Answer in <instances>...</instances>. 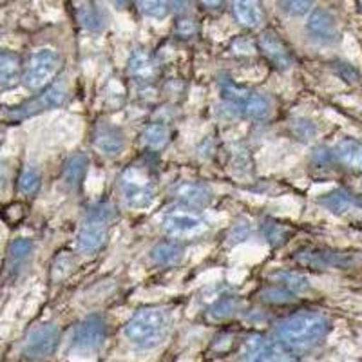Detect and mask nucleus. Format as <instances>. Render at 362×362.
I'll return each mask as SVG.
<instances>
[{"label":"nucleus","instance_id":"f3484780","mask_svg":"<svg viewBox=\"0 0 362 362\" xmlns=\"http://www.w3.org/2000/svg\"><path fill=\"white\" fill-rule=\"evenodd\" d=\"M33 254V243L29 239H15L8 248V259H6V272L8 276H18Z\"/></svg>","mask_w":362,"mask_h":362},{"label":"nucleus","instance_id":"f03ea898","mask_svg":"<svg viewBox=\"0 0 362 362\" xmlns=\"http://www.w3.org/2000/svg\"><path fill=\"white\" fill-rule=\"evenodd\" d=\"M173 328V315L160 306L141 308L129 319L124 334L129 341L141 350H153L169 337Z\"/></svg>","mask_w":362,"mask_h":362},{"label":"nucleus","instance_id":"f704fd0d","mask_svg":"<svg viewBox=\"0 0 362 362\" xmlns=\"http://www.w3.org/2000/svg\"><path fill=\"white\" fill-rule=\"evenodd\" d=\"M228 235H230L232 245L241 243V241H245V239L250 235V223L245 221V219H241V221H238L235 225H232Z\"/></svg>","mask_w":362,"mask_h":362},{"label":"nucleus","instance_id":"aec40b11","mask_svg":"<svg viewBox=\"0 0 362 362\" xmlns=\"http://www.w3.org/2000/svg\"><path fill=\"white\" fill-rule=\"evenodd\" d=\"M87 169H89V158H87V154L76 153L67 158L62 169L64 183L67 185V189H78L82 185V181L86 180Z\"/></svg>","mask_w":362,"mask_h":362},{"label":"nucleus","instance_id":"7ed1b4c3","mask_svg":"<svg viewBox=\"0 0 362 362\" xmlns=\"http://www.w3.org/2000/svg\"><path fill=\"white\" fill-rule=\"evenodd\" d=\"M67 100V89L64 82H54L38 90V95L33 98L25 100V102L18 103V105H11V107L0 109V119L6 122H22V119L33 118V116L47 112L51 109L62 107L64 102Z\"/></svg>","mask_w":362,"mask_h":362},{"label":"nucleus","instance_id":"b1692460","mask_svg":"<svg viewBox=\"0 0 362 362\" xmlns=\"http://www.w3.org/2000/svg\"><path fill=\"white\" fill-rule=\"evenodd\" d=\"M321 203L325 209H328L334 214H344L351 206L357 205V198L346 192V190H334V192L322 196Z\"/></svg>","mask_w":362,"mask_h":362},{"label":"nucleus","instance_id":"c85d7f7f","mask_svg":"<svg viewBox=\"0 0 362 362\" xmlns=\"http://www.w3.org/2000/svg\"><path fill=\"white\" fill-rule=\"evenodd\" d=\"M264 344H267V339L263 335H250V337H247L241 342V348H239V361L255 362L261 355V351H263Z\"/></svg>","mask_w":362,"mask_h":362},{"label":"nucleus","instance_id":"4be33fe9","mask_svg":"<svg viewBox=\"0 0 362 362\" xmlns=\"http://www.w3.org/2000/svg\"><path fill=\"white\" fill-rule=\"evenodd\" d=\"M261 234H263L264 241L272 247H281L292 238L293 230L290 226H286L284 223L277 221V219L267 218L261 223Z\"/></svg>","mask_w":362,"mask_h":362},{"label":"nucleus","instance_id":"dca6fc26","mask_svg":"<svg viewBox=\"0 0 362 362\" xmlns=\"http://www.w3.org/2000/svg\"><path fill=\"white\" fill-rule=\"evenodd\" d=\"M129 73L138 83H151L158 76V64L145 49H134L129 58Z\"/></svg>","mask_w":362,"mask_h":362},{"label":"nucleus","instance_id":"20e7f679","mask_svg":"<svg viewBox=\"0 0 362 362\" xmlns=\"http://www.w3.org/2000/svg\"><path fill=\"white\" fill-rule=\"evenodd\" d=\"M115 218V209L111 205H96L87 212L78 230L76 245L83 254H95L105 247L109 239V225Z\"/></svg>","mask_w":362,"mask_h":362},{"label":"nucleus","instance_id":"6ab92c4d","mask_svg":"<svg viewBox=\"0 0 362 362\" xmlns=\"http://www.w3.org/2000/svg\"><path fill=\"white\" fill-rule=\"evenodd\" d=\"M334 153L335 161L351 170H362V141L344 138L335 145Z\"/></svg>","mask_w":362,"mask_h":362},{"label":"nucleus","instance_id":"2eb2a0df","mask_svg":"<svg viewBox=\"0 0 362 362\" xmlns=\"http://www.w3.org/2000/svg\"><path fill=\"white\" fill-rule=\"evenodd\" d=\"M232 13L235 22L247 29L259 28L264 22V8L261 0H232Z\"/></svg>","mask_w":362,"mask_h":362},{"label":"nucleus","instance_id":"cd10ccee","mask_svg":"<svg viewBox=\"0 0 362 362\" xmlns=\"http://www.w3.org/2000/svg\"><path fill=\"white\" fill-rule=\"evenodd\" d=\"M136 4L145 17L163 21L173 8V0H136Z\"/></svg>","mask_w":362,"mask_h":362},{"label":"nucleus","instance_id":"4c0bfd02","mask_svg":"<svg viewBox=\"0 0 362 362\" xmlns=\"http://www.w3.org/2000/svg\"><path fill=\"white\" fill-rule=\"evenodd\" d=\"M232 49H234L238 54H254L255 45L252 44L248 38H238V40L232 44Z\"/></svg>","mask_w":362,"mask_h":362},{"label":"nucleus","instance_id":"c9c22d12","mask_svg":"<svg viewBox=\"0 0 362 362\" xmlns=\"http://www.w3.org/2000/svg\"><path fill=\"white\" fill-rule=\"evenodd\" d=\"M176 31L180 37L183 38H190L196 35V31H198V25H196V21L190 17H181L180 21H177V25H176Z\"/></svg>","mask_w":362,"mask_h":362},{"label":"nucleus","instance_id":"9d476101","mask_svg":"<svg viewBox=\"0 0 362 362\" xmlns=\"http://www.w3.org/2000/svg\"><path fill=\"white\" fill-rule=\"evenodd\" d=\"M58 342H60V328L53 322L40 325L25 339L24 355L33 361L49 357L58 348Z\"/></svg>","mask_w":362,"mask_h":362},{"label":"nucleus","instance_id":"9b49d317","mask_svg":"<svg viewBox=\"0 0 362 362\" xmlns=\"http://www.w3.org/2000/svg\"><path fill=\"white\" fill-rule=\"evenodd\" d=\"M306 33L315 44L321 45H334L341 38V29H339L337 21L328 9L317 8L308 15L306 21Z\"/></svg>","mask_w":362,"mask_h":362},{"label":"nucleus","instance_id":"0eeeda50","mask_svg":"<svg viewBox=\"0 0 362 362\" xmlns=\"http://www.w3.org/2000/svg\"><path fill=\"white\" fill-rule=\"evenodd\" d=\"M119 190L131 209H148L156 199V183L153 174L141 167H129L119 177Z\"/></svg>","mask_w":362,"mask_h":362},{"label":"nucleus","instance_id":"a211bd4d","mask_svg":"<svg viewBox=\"0 0 362 362\" xmlns=\"http://www.w3.org/2000/svg\"><path fill=\"white\" fill-rule=\"evenodd\" d=\"M22 74V60L15 51H0V89H11Z\"/></svg>","mask_w":362,"mask_h":362},{"label":"nucleus","instance_id":"473e14b6","mask_svg":"<svg viewBox=\"0 0 362 362\" xmlns=\"http://www.w3.org/2000/svg\"><path fill=\"white\" fill-rule=\"evenodd\" d=\"M292 131L296 138H299L300 141H308L312 140L313 136L317 134V127L313 122L306 118H299V119H293L292 122Z\"/></svg>","mask_w":362,"mask_h":362},{"label":"nucleus","instance_id":"39448f33","mask_svg":"<svg viewBox=\"0 0 362 362\" xmlns=\"http://www.w3.org/2000/svg\"><path fill=\"white\" fill-rule=\"evenodd\" d=\"M161 226L165 234L174 241H190V239L202 238L209 230V223L199 214V210L185 205H177L167 210L161 219Z\"/></svg>","mask_w":362,"mask_h":362},{"label":"nucleus","instance_id":"a19ab883","mask_svg":"<svg viewBox=\"0 0 362 362\" xmlns=\"http://www.w3.org/2000/svg\"><path fill=\"white\" fill-rule=\"evenodd\" d=\"M358 8H361V11H362V0H358Z\"/></svg>","mask_w":362,"mask_h":362},{"label":"nucleus","instance_id":"393cba45","mask_svg":"<svg viewBox=\"0 0 362 362\" xmlns=\"http://www.w3.org/2000/svg\"><path fill=\"white\" fill-rule=\"evenodd\" d=\"M272 281H276V284L286 288L288 292H292L293 296L297 293H305L310 290V283L305 276H300L297 272H276L272 276Z\"/></svg>","mask_w":362,"mask_h":362},{"label":"nucleus","instance_id":"58836bf2","mask_svg":"<svg viewBox=\"0 0 362 362\" xmlns=\"http://www.w3.org/2000/svg\"><path fill=\"white\" fill-rule=\"evenodd\" d=\"M199 4L206 9V11H221L225 8V0H199Z\"/></svg>","mask_w":362,"mask_h":362},{"label":"nucleus","instance_id":"e433bc0d","mask_svg":"<svg viewBox=\"0 0 362 362\" xmlns=\"http://www.w3.org/2000/svg\"><path fill=\"white\" fill-rule=\"evenodd\" d=\"M335 69L339 71V76H341L342 80H346V82H357L358 80V73L350 66V64L339 62Z\"/></svg>","mask_w":362,"mask_h":362},{"label":"nucleus","instance_id":"bb28decb","mask_svg":"<svg viewBox=\"0 0 362 362\" xmlns=\"http://www.w3.org/2000/svg\"><path fill=\"white\" fill-rule=\"evenodd\" d=\"M170 132L167 125L163 124H151L144 131V141L148 148L153 151H161L165 145L169 144Z\"/></svg>","mask_w":362,"mask_h":362},{"label":"nucleus","instance_id":"1a4fd4ad","mask_svg":"<svg viewBox=\"0 0 362 362\" xmlns=\"http://www.w3.org/2000/svg\"><path fill=\"white\" fill-rule=\"evenodd\" d=\"M107 337V322L102 315L86 317L73 334V348L78 351H95Z\"/></svg>","mask_w":362,"mask_h":362},{"label":"nucleus","instance_id":"f8f14e48","mask_svg":"<svg viewBox=\"0 0 362 362\" xmlns=\"http://www.w3.org/2000/svg\"><path fill=\"white\" fill-rule=\"evenodd\" d=\"M257 49L264 54L268 62L276 69L286 71L293 66V54L286 42L272 29H267L257 38Z\"/></svg>","mask_w":362,"mask_h":362},{"label":"nucleus","instance_id":"a878e982","mask_svg":"<svg viewBox=\"0 0 362 362\" xmlns=\"http://www.w3.org/2000/svg\"><path fill=\"white\" fill-rule=\"evenodd\" d=\"M241 303H239L238 297L234 296H223L216 300L214 305L210 306L209 315L214 319V321H225L228 317L235 315V312L239 310Z\"/></svg>","mask_w":362,"mask_h":362},{"label":"nucleus","instance_id":"7c9ffc66","mask_svg":"<svg viewBox=\"0 0 362 362\" xmlns=\"http://www.w3.org/2000/svg\"><path fill=\"white\" fill-rule=\"evenodd\" d=\"M80 22L83 24V28L90 29V31H100L105 21L102 17V11L95 4H86L80 8Z\"/></svg>","mask_w":362,"mask_h":362},{"label":"nucleus","instance_id":"72a5a7b5","mask_svg":"<svg viewBox=\"0 0 362 362\" xmlns=\"http://www.w3.org/2000/svg\"><path fill=\"white\" fill-rule=\"evenodd\" d=\"M263 297L264 300H268V303H276V305H283V303H288V300L293 299V293L288 292L286 288H283V286H279V284H274V286H270V288H267L263 292Z\"/></svg>","mask_w":362,"mask_h":362},{"label":"nucleus","instance_id":"2f4dec72","mask_svg":"<svg viewBox=\"0 0 362 362\" xmlns=\"http://www.w3.org/2000/svg\"><path fill=\"white\" fill-rule=\"evenodd\" d=\"M279 6L290 17H303L312 9L313 0H279Z\"/></svg>","mask_w":362,"mask_h":362},{"label":"nucleus","instance_id":"ea45409f","mask_svg":"<svg viewBox=\"0 0 362 362\" xmlns=\"http://www.w3.org/2000/svg\"><path fill=\"white\" fill-rule=\"evenodd\" d=\"M4 181H6V174L2 173V170H0V189L4 187Z\"/></svg>","mask_w":362,"mask_h":362},{"label":"nucleus","instance_id":"5701e85b","mask_svg":"<svg viewBox=\"0 0 362 362\" xmlns=\"http://www.w3.org/2000/svg\"><path fill=\"white\" fill-rule=\"evenodd\" d=\"M255 362H299V357H297V354L292 348H288L281 341H267L263 351H261V355Z\"/></svg>","mask_w":362,"mask_h":362},{"label":"nucleus","instance_id":"c756f323","mask_svg":"<svg viewBox=\"0 0 362 362\" xmlns=\"http://www.w3.org/2000/svg\"><path fill=\"white\" fill-rule=\"evenodd\" d=\"M42 183V174L40 170L35 169V167H25L22 170L21 177H18V190L25 196H31V194L37 192L40 189Z\"/></svg>","mask_w":362,"mask_h":362},{"label":"nucleus","instance_id":"412c9836","mask_svg":"<svg viewBox=\"0 0 362 362\" xmlns=\"http://www.w3.org/2000/svg\"><path fill=\"white\" fill-rule=\"evenodd\" d=\"M185 254V248L181 247L176 241H163L158 243L156 247L151 250V259L160 267H174V264L181 263Z\"/></svg>","mask_w":362,"mask_h":362},{"label":"nucleus","instance_id":"423d86ee","mask_svg":"<svg viewBox=\"0 0 362 362\" xmlns=\"http://www.w3.org/2000/svg\"><path fill=\"white\" fill-rule=\"evenodd\" d=\"M221 96L234 111L255 122L267 119L272 112V103L267 96L248 87L235 86L230 80L221 83Z\"/></svg>","mask_w":362,"mask_h":362},{"label":"nucleus","instance_id":"f257e3e1","mask_svg":"<svg viewBox=\"0 0 362 362\" xmlns=\"http://www.w3.org/2000/svg\"><path fill=\"white\" fill-rule=\"evenodd\" d=\"M332 332V321L319 312H299L276 326V335L293 351L312 350Z\"/></svg>","mask_w":362,"mask_h":362},{"label":"nucleus","instance_id":"ddd939ff","mask_svg":"<svg viewBox=\"0 0 362 362\" xmlns=\"http://www.w3.org/2000/svg\"><path fill=\"white\" fill-rule=\"evenodd\" d=\"M93 145L103 156H118L125 148V134L119 127L112 124H100L95 129Z\"/></svg>","mask_w":362,"mask_h":362},{"label":"nucleus","instance_id":"4468645a","mask_svg":"<svg viewBox=\"0 0 362 362\" xmlns=\"http://www.w3.org/2000/svg\"><path fill=\"white\" fill-rule=\"evenodd\" d=\"M173 194L180 205L190 206V209L199 210L212 202V192L209 187L196 181H181L174 187Z\"/></svg>","mask_w":362,"mask_h":362},{"label":"nucleus","instance_id":"6e6552de","mask_svg":"<svg viewBox=\"0 0 362 362\" xmlns=\"http://www.w3.org/2000/svg\"><path fill=\"white\" fill-rule=\"evenodd\" d=\"M60 67H62V58L57 51L51 47H38L37 51H33L25 67V87L31 90H42L57 78Z\"/></svg>","mask_w":362,"mask_h":362}]
</instances>
